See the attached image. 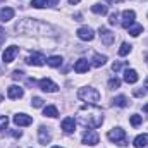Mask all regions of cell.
<instances>
[{
	"label": "cell",
	"mask_w": 148,
	"mask_h": 148,
	"mask_svg": "<svg viewBox=\"0 0 148 148\" xmlns=\"http://www.w3.org/2000/svg\"><path fill=\"white\" fill-rule=\"evenodd\" d=\"M103 122V115H102V109L95 107V105H83L79 109V124L84 127H100Z\"/></svg>",
	"instance_id": "obj_1"
},
{
	"label": "cell",
	"mask_w": 148,
	"mask_h": 148,
	"mask_svg": "<svg viewBox=\"0 0 148 148\" xmlns=\"http://www.w3.org/2000/svg\"><path fill=\"white\" fill-rule=\"evenodd\" d=\"M77 97H79L83 102L90 103V105H97V103L100 102V93H98V90H95V88H91V86L81 88V90L77 91Z\"/></svg>",
	"instance_id": "obj_2"
},
{
	"label": "cell",
	"mask_w": 148,
	"mask_h": 148,
	"mask_svg": "<svg viewBox=\"0 0 148 148\" xmlns=\"http://www.w3.org/2000/svg\"><path fill=\"white\" fill-rule=\"evenodd\" d=\"M107 138L110 141H114V143L121 145V147H126L127 145V141H126V131L122 127H114V129H110L107 133Z\"/></svg>",
	"instance_id": "obj_3"
},
{
	"label": "cell",
	"mask_w": 148,
	"mask_h": 148,
	"mask_svg": "<svg viewBox=\"0 0 148 148\" xmlns=\"http://www.w3.org/2000/svg\"><path fill=\"white\" fill-rule=\"evenodd\" d=\"M98 35H100V38H102V43H103V45H107V47H110L112 43H114V40H115V35L112 33L110 29L103 28V26H100Z\"/></svg>",
	"instance_id": "obj_4"
},
{
	"label": "cell",
	"mask_w": 148,
	"mask_h": 148,
	"mask_svg": "<svg viewBox=\"0 0 148 148\" xmlns=\"http://www.w3.org/2000/svg\"><path fill=\"white\" fill-rule=\"evenodd\" d=\"M17 53H19V47H16V45L7 47V48H5V52H3V55H2L3 64H10V62L16 59V55H17Z\"/></svg>",
	"instance_id": "obj_5"
},
{
	"label": "cell",
	"mask_w": 148,
	"mask_h": 148,
	"mask_svg": "<svg viewBox=\"0 0 148 148\" xmlns=\"http://www.w3.org/2000/svg\"><path fill=\"white\" fill-rule=\"evenodd\" d=\"M38 86H40L43 91H47V93H55V91L59 90V86H57L52 79H48V77L40 79V81H38Z\"/></svg>",
	"instance_id": "obj_6"
},
{
	"label": "cell",
	"mask_w": 148,
	"mask_h": 148,
	"mask_svg": "<svg viewBox=\"0 0 148 148\" xmlns=\"http://www.w3.org/2000/svg\"><path fill=\"white\" fill-rule=\"evenodd\" d=\"M134 17H136L134 10H124V12H122V21H121V26H122L124 29H129V28L133 26V23H134Z\"/></svg>",
	"instance_id": "obj_7"
},
{
	"label": "cell",
	"mask_w": 148,
	"mask_h": 148,
	"mask_svg": "<svg viewBox=\"0 0 148 148\" xmlns=\"http://www.w3.org/2000/svg\"><path fill=\"white\" fill-rule=\"evenodd\" d=\"M76 35H77L79 40H83V41H91V40L95 38L93 29H91V28H88V26H81V28L76 31Z\"/></svg>",
	"instance_id": "obj_8"
},
{
	"label": "cell",
	"mask_w": 148,
	"mask_h": 148,
	"mask_svg": "<svg viewBox=\"0 0 148 148\" xmlns=\"http://www.w3.org/2000/svg\"><path fill=\"white\" fill-rule=\"evenodd\" d=\"M83 143L84 145H90V147H95L98 143V133L93 131V129H88L84 134H83Z\"/></svg>",
	"instance_id": "obj_9"
},
{
	"label": "cell",
	"mask_w": 148,
	"mask_h": 148,
	"mask_svg": "<svg viewBox=\"0 0 148 148\" xmlns=\"http://www.w3.org/2000/svg\"><path fill=\"white\" fill-rule=\"evenodd\" d=\"M26 62L29 64V66H43L45 62H47V59L43 57V53H38V52H33L28 59H26Z\"/></svg>",
	"instance_id": "obj_10"
},
{
	"label": "cell",
	"mask_w": 148,
	"mask_h": 148,
	"mask_svg": "<svg viewBox=\"0 0 148 148\" xmlns=\"http://www.w3.org/2000/svg\"><path fill=\"white\" fill-rule=\"evenodd\" d=\"M23 95H24V91H23V88L17 86V84H12V86H9V90H7V97H9L10 100H17V98H21Z\"/></svg>",
	"instance_id": "obj_11"
},
{
	"label": "cell",
	"mask_w": 148,
	"mask_h": 148,
	"mask_svg": "<svg viewBox=\"0 0 148 148\" xmlns=\"http://www.w3.org/2000/svg\"><path fill=\"white\" fill-rule=\"evenodd\" d=\"M14 124L16 126H29V124H33V117L26 115V114H17V115H14Z\"/></svg>",
	"instance_id": "obj_12"
},
{
	"label": "cell",
	"mask_w": 148,
	"mask_h": 148,
	"mask_svg": "<svg viewBox=\"0 0 148 148\" xmlns=\"http://www.w3.org/2000/svg\"><path fill=\"white\" fill-rule=\"evenodd\" d=\"M38 140H40V143H41V145H47V143H50V140H52V134H50V131H48L45 126H40V127H38Z\"/></svg>",
	"instance_id": "obj_13"
},
{
	"label": "cell",
	"mask_w": 148,
	"mask_h": 148,
	"mask_svg": "<svg viewBox=\"0 0 148 148\" xmlns=\"http://www.w3.org/2000/svg\"><path fill=\"white\" fill-rule=\"evenodd\" d=\"M90 69V62L86 60V59H79L76 64H74V71L77 74H83V73H86Z\"/></svg>",
	"instance_id": "obj_14"
},
{
	"label": "cell",
	"mask_w": 148,
	"mask_h": 148,
	"mask_svg": "<svg viewBox=\"0 0 148 148\" xmlns=\"http://www.w3.org/2000/svg\"><path fill=\"white\" fill-rule=\"evenodd\" d=\"M74 127H76V119H74V117H66V119L62 121V129H64V133H73Z\"/></svg>",
	"instance_id": "obj_15"
},
{
	"label": "cell",
	"mask_w": 148,
	"mask_h": 148,
	"mask_svg": "<svg viewBox=\"0 0 148 148\" xmlns=\"http://www.w3.org/2000/svg\"><path fill=\"white\" fill-rule=\"evenodd\" d=\"M12 17H14V9H10V7L0 9V21H2V23H7V21H10Z\"/></svg>",
	"instance_id": "obj_16"
},
{
	"label": "cell",
	"mask_w": 148,
	"mask_h": 148,
	"mask_svg": "<svg viewBox=\"0 0 148 148\" xmlns=\"http://www.w3.org/2000/svg\"><path fill=\"white\" fill-rule=\"evenodd\" d=\"M124 81L129 83V84H134V83L138 81V73H136L134 69H126V73H124Z\"/></svg>",
	"instance_id": "obj_17"
},
{
	"label": "cell",
	"mask_w": 148,
	"mask_h": 148,
	"mask_svg": "<svg viewBox=\"0 0 148 148\" xmlns=\"http://www.w3.org/2000/svg\"><path fill=\"white\" fill-rule=\"evenodd\" d=\"M133 145L136 148H145L148 145V134H140V136H136Z\"/></svg>",
	"instance_id": "obj_18"
},
{
	"label": "cell",
	"mask_w": 148,
	"mask_h": 148,
	"mask_svg": "<svg viewBox=\"0 0 148 148\" xmlns=\"http://www.w3.org/2000/svg\"><path fill=\"white\" fill-rule=\"evenodd\" d=\"M47 64L50 67H60L62 66V57L60 55H52V57L47 59Z\"/></svg>",
	"instance_id": "obj_19"
},
{
	"label": "cell",
	"mask_w": 148,
	"mask_h": 148,
	"mask_svg": "<svg viewBox=\"0 0 148 148\" xmlns=\"http://www.w3.org/2000/svg\"><path fill=\"white\" fill-rule=\"evenodd\" d=\"M105 62H107V57L105 55H100V53H95L93 55V62H91L93 67H102Z\"/></svg>",
	"instance_id": "obj_20"
},
{
	"label": "cell",
	"mask_w": 148,
	"mask_h": 148,
	"mask_svg": "<svg viewBox=\"0 0 148 148\" xmlns=\"http://www.w3.org/2000/svg\"><path fill=\"white\" fill-rule=\"evenodd\" d=\"M43 115H45V117H52V119H55V117L59 115V110H57V107L48 105V107L43 109Z\"/></svg>",
	"instance_id": "obj_21"
},
{
	"label": "cell",
	"mask_w": 148,
	"mask_h": 148,
	"mask_svg": "<svg viewBox=\"0 0 148 148\" xmlns=\"http://www.w3.org/2000/svg\"><path fill=\"white\" fill-rule=\"evenodd\" d=\"M91 10H93L95 14H98V16H105V14H107V5H103V3H95V5H91Z\"/></svg>",
	"instance_id": "obj_22"
},
{
	"label": "cell",
	"mask_w": 148,
	"mask_h": 148,
	"mask_svg": "<svg viewBox=\"0 0 148 148\" xmlns=\"http://www.w3.org/2000/svg\"><path fill=\"white\" fill-rule=\"evenodd\" d=\"M112 103H114L115 107H127V98H126L124 95H119V97H115V98L112 100Z\"/></svg>",
	"instance_id": "obj_23"
},
{
	"label": "cell",
	"mask_w": 148,
	"mask_h": 148,
	"mask_svg": "<svg viewBox=\"0 0 148 148\" xmlns=\"http://www.w3.org/2000/svg\"><path fill=\"white\" fill-rule=\"evenodd\" d=\"M31 7H35V9H43V7H47L48 5V2L47 0H31V3H29Z\"/></svg>",
	"instance_id": "obj_24"
},
{
	"label": "cell",
	"mask_w": 148,
	"mask_h": 148,
	"mask_svg": "<svg viewBox=\"0 0 148 148\" xmlns=\"http://www.w3.org/2000/svg\"><path fill=\"white\" fill-rule=\"evenodd\" d=\"M140 33H143V26H131L129 28V35L131 36H140Z\"/></svg>",
	"instance_id": "obj_25"
},
{
	"label": "cell",
	"mask_w": 148,
	"mask_h": 148,
	"mask_svg": "<svg viewBox=\"0 0 148 148\" xmlns=\"http://www.w3.org/2000/svg\"><path fill=\"white\" fill-rule=\"evenodd\" d=\"M129 52H131V45H129V43H122L121 48H119V55L124 57V55H127Z\"/></svg>",
	"instance_id": "obj_26"
},
{
	"label": "cell",
	"mask_w": 148,
	"mask_h": 148,
	"mask_svg": "<svg viewBox=\"0 0 148 148\" xmlns=\"http://www.w3.org/2000/svg\"><path fill=\"white\" fill-rule=\"evenodd\" d=\"M109 88H110V90L121 88V79H119V77H110V79H109Z\"/></svg>",
	"instance_id": "obj_27"
},
{
	"label": "cell",
	"mask_w": 148,
	"mask_h": 148,
	"mask_svg": "<svg viewBox=\"0 0 148 148\" xmlns=\"http://www.w3.org/2000/svg\"><path fill=\"white\" fill-rule=\"evenodd\" d=\"M124 66H127V62H126V60H117V62H114V64H112V71H114V73H117V71H121Z\"/></svg>",
	"instance_id": "obj_28"
},
{
	"label": "cell",
	"mask_w": 148,
	"mask_h": 148,
	"mask_svg": "<svg viewBox=\"0 0 148 148\" xmlns=\"http://www.w3.org/2000/svg\"><path fill=\"white\" fill-rule=\"evenodd\" d=\"M141 122H143L141 115H138V114H133V115H131V124H133L134 127H138V126H140Z\"/></svg>",
	"instance_id": "obj_29"
},
{
	"label": "cell",
	"mask_w": 148,
	"mask_h": 148,
	"mask_svg": "<svg viewBox=\"0 0 148 148\" xmlns=\"http://www.w3.org/2000/svg\"><path fill=\"white\" fill-rule=\"evenodd\" d=\"M31 105H33V107H41V105H43V98H40V97H33V98H31Z\"/></svg>",
	"instance_id": "obj_30"
},
{
	"label": "cell",
	"mask_w": 148,
	"mask_h": 148,
	"mask_svg": "<svg viewBox=\"0 0 148 148\" xmlns=\"http://www.w3.org/2000/svg\"><path fill=\"white\" fill-rule=\"evenodd\" d=\"M7 124H9V117H7V115H0V131L5 129Z\"/></svg>",
	"instance_id": "obj_31"
},
{
	"label": "cell",
	"mask_w": 148,
	"mask_h": 148,
	"mask_svg": "<svg viewBox=\"0 0 148 148\" xmlns=\"http://www.w3.org/2000/svg\"><path fill=\"white\" fill-rule=\"evenodd\" d=\"M5 38H7V35H5V29L0 26V45H3V43H5Z\"/></svg>",
	"instance_id": "obj_32"
},
{
	"label": "cell",
	"mask_w": 148,
	"mask_h": 148,
	"mask_svg": "<svg viewBox=\"0 0 148 148\" xmlns=\"http://www.w3.org/2000/svg\"><path fill=\"white\" fill-rule=\"evenodd\" d=\"M23 76H24L23 71H14V73H12V77H14V79H21Z\"/></svg>",
	"instance_id": "obj_33"
},
{
	"label": "cell",
	"mask_w": 148,
	"mask_h": 148,
	"mask_svg": "<svg viewBox=\"0 0 148 148\" xmlns=\"http://www.w3.org/2000/svg\"><path fill=\"white\" fill-rule=\"evenodd\" d=\"M109 23H110V24H115V23H117V12H112V14H110Z\"/></svg>",
	"instance_id": "obj_34"
},
{
	"label": "cell",
	"mask_w": 148,
	"mask_h": 148,
	"mask_svg": "<svg viewBox=\"0 0 148 148\" xmlns=\"http://www.w3.org/2000/svg\"><path fill=\"white\" fill-rule=\"evenodd\" d=\"M10 134L14 138H21V131H17V129H10Z\"/></svg>",
	"instance_id": "obj_35"
},
{
	"label": "cell",
	"mask_w": 148,
	"mask_h": 148,
	"mask_svg": "<svg viewBox=\"0 0 148 148\" xmlns=\"http://www.w3.org/2000/svg\"><path fill=\"white\" fill-rule=\"evenodd\" d=\"M134 95L136 97H145V90H134Z\"/></svg>",
	"instance_id": "obj_36"
},
{
	"label": "cell",
	"mask_w": 148,
	"mask_h": 148,
	"mask_svg": "<svg viewBox=\"0 0 148 148\" xmlns=\"http://www.w3.org/2000/svg\"><path fill=\"white\" fill-rule=\"evenodd\" d=\"M59 3V0H48V5L50 7H53V5H57Z\"/></svg>",
	"instance_id": "obj_37"
},
{
	"label": "cell",
	"mask_w": 148,
	"mask_h": 148,
	"mask_svg": "<svg viewBox=\"0 0 148 148\" xmlns=\"http://www.w3.org/2000/svg\"><path fill=\"white\" fill-rule=\"evenodd\" d=\"M74 21H81V14H79V12L74 14Z\"/></svg>",
	"instance_id": "obj_38"
},
{
	"label": "cell",
	"mask_w": 148,
	"mask_h": 148,
	"mask_svg": "<svg viewBox=\"0 0 148 148\" xmlns=\"http://www.w3.org/2000/svg\"><path fill=\"white\" fill-rule=\"evenodd\" d=\"M79 2H81V0H69V3H71V5H76V3H79Z\"/></svg>",
	"instance_id": "obj_39"
},
{
	"label": "cell",
	"mask_w": 148,
	"mask_h": 148,
	"mask_svg": "<svg viewBox=\"0 0 148 148\" xmlns=\"http://www.w3.org/2000/svg\"><path fill=\"white\" fill-rule=\"evenodd\" d=\"M143 112H147V114H148V103L145 105V107H143Z\"/></svg>",
	"instance_id": "obj_40"
},
{
	"label": "cell",
	"mask_w": 148,
	"mask_h": 148,
	"mask_svg": "<svg viewBox=\"0 0 148 148\" xmlns=\"http://www.w3.org/2000/svg\"><path fill=\"white\" fill-rule=\"evenodd\" d=\"M145 88H148V77L145 79Z\"/></svg>",
	"instance_id": "obj_41"
},
{
	"label": "cell",
	"mask_w": 148,
	"mask_h": 148,
	"mask_svg": "<svg viewBox=\"0 0 148 148\" xmlns=\"http://www.w3.org/2000/svg\"><path fill=\"white\" fill-rule=\"evenodd\" d=\"M145 60H147V66H148V53H145Z\"/></svg>",
	"instance_id": "obj_42"
},
{
	"label": "cell",
	"mask_w": 148,
	"mask_h": 148,
	"mask_svg": "<svg viewBox=\"0 0 148 148\" xmlns=\"http://www.w3.org/2000/svg\"><path fill=\"white\" fill-rule=\"evenodd\" d=\"M110 2H115V3H119V2H124V0H110Z\"/></svg>",
	"instance_id": "obj_43"
},
{
	"label": "cell",
	"mask_w": 148,
	"mask_h": 148,
	"mask_svg": "<svg viewBox=\"0 0 148 148\" xmlns=\"http://www.w3.org/2000/svg\"><path fill=\"white\" fill-rule=\"evenodd\" d=\"M52 148H60V147H52Z\"/></svg>",
	"instance_id": "obj_44"
},
{
	"label": "cell",
	"mask_w": 148,
	"mask_h": 148,
	"mask_svg": "<svg viewBox=\"0 0 148 148\" xmlns=\"http://www.w3.org/2000/svg\"><path fill=\"white\" fill-rule=\"evenodd\" d=\"M0 102H2V95H0Z\"/></svg>",
	"instance_id": "obj_45"
}]
</instances>
